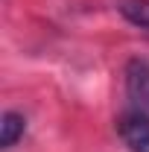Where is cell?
Masks as SVG:
<instances>
[{
    "instance_id": "cell-1",
    "label": "cell",
    "mask_w": 149,
    "mask_h": 152,
    "mask_svg": "<svg viewBox=\"0 0 149 152\" xmlns=\"http://www.w3.org/2000/svg\"><path fill=\"white\" fill-rule=\"evenodd\" d=\"M123 91L131 111L149 117V61L146 58H129L123 67Z\"/></svg>"
},
{
    "instance_id": "cell-2",
    "label": "cell",
    "mask_w": 149,
    "mask_h": 152,
    "mask_svg": "<svg viewBox=\"0 0 149 152\" xmlns=\"http://www.w3.org/2000/svg\"><path fill=\"white\" fill-rule=\"evenodd\" d=\"M117 134L129 152H149V117L140 111H126L117 117Z\"/></svg>"
},
{
    "instance_id": "cell-3",
    "label": "cell",
    "mask_w": 149,
    "mask_h": 152,
    "mask_svg": "<svg viewBox=\"0 0 149 152\" xmlns=\"http://www.w3.org/2000/svg\"><path fill=\"white\" fill-rule=\"evenodd\" d=\"M26 134V114L18 108H6L0 117V149L9 152L12 146H18V140H23Z\"/></svg>"
},
{
    "instance_id": "cell-4",
    "label": "cell",
    "mask_w": 149,
    "mask_h": 152,
    "mask_svg": "<svg viewBox=\"0 0 149 152\" xmlns=\"http://www.w3.org/2000/svg\"><path fill=\"white\" fill-rule=\"evenodd\" d=\"M114 9L129 26L149 32V0H114Z\"/></svg>"
}]
</instances>
